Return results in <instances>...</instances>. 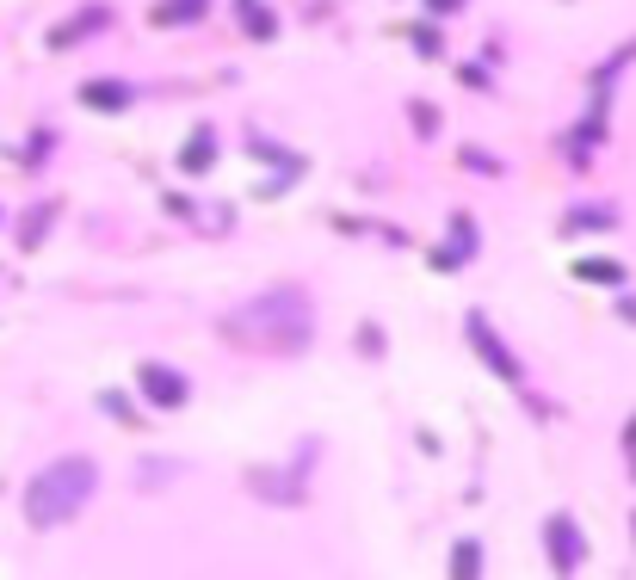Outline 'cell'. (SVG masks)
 I'll list each match as a JSON object with an SVG mask.
<instances>
[{
    "instance_id": "1",
    "label": "cell",
    "mask_w": 636,
    "mask_h": 580,
    "mask_svg": "<svg viewBox=\"0 0 636 580\" xmlns=\"http://www.w3.org/2000/svg\"><path fill=\"white\" fill-rule=\"evenodd\" d=\"M315 328L309 315V297L297 284H278V290H260V297H247L241 309H229L223 334L235 346H254V352H297Z\"/></svg>"
},
{
    "instance_id": "2",
    "label": "cell",
    "mask_w": 636,
    "mask_h": 580,
    "mask_svg": "<svg viewBox=\"0 0 636 580\" xmlns=\"http://www.w3.org/2000/svg\"><path fill=\"white\" fill-rule=\"evenodd\" d=\"M93 488H99L93 457H56V463L38 469L31 488H25V519L50 531V525H62V519H75L81 506L93 500Z\"/></svg>"
},
{
    "instance_id": "3",
    "label": "cell",
    "mask_w": 636,
    "mask_h": 580,
    "mask_svg": "<svg viewBox=\"0 0 636 580\" xmlns=\"http://www.w3.org/2000/svg\"><path fill=\"white\" fill-rule=\"evenodd\" d=\"M136 383H143V395H149L155 408H180L186 402V377L167 371V365H143V371H136Z\"/></svg>"
},
{
    "instance_id": "4",
    "label": "cell",
    "mask_w": 636,
    "mask_h": 580,
    "mask_svg": "<svg viewBox=\"0 0 636 580\" xmlns=\"http://www.w3.org/2000/svg\"><path fill=\"white\" fill-rule=\"evenodd\" d=\"M470 340H476V352H488V365H494V377H519V365H513V352L501 346V340H494V328H488V321L482 315H470Z\"/></svg>"
},
{
    "instance_id": "5",
    "label": "cell",
    "mask_w": 636,
    "mask_h": 580,
    "mask_svg": "<svg viewBox=\"0 0 636 580\" xmlns=\"http://www.w3.org/2000/svg\"><path fill=\"white\" fill-rule=\"evenodd\" d=\"M550 550H556V568L569 574L575 562H581V550H575V531H569V519H550Z\"/></svg>"
},
{
    "instance_id": "6",
    "label": "cell",
    "mask_w": 636,
    "mask_h": 580,
    "mask_svg": "<svg viewBox=\"0 0 636 580\" xmlns=\"http://www.w3.org/2000/svg\"><path fill=\"white\" fill-rule=\"evenodd\" d=\"M81 99H87V105H105V112H118V105H130V87H124V81H93V87H81Z\"/></svg>"
},
{
    "instance_id": "7",
    "label": "cell",
    "mask_w": 636,
    "mask_h": 580,
    "mask_svg": "<svg viewBox=\"0 0 636 580\" xmlns=\"http://www.w3.org/2000/svg\"><path fill=\"white\" fill-rule=\"evenodd\" d=\"M204 13V0H161L155 7V25H173V19H198Z\"/></svg>"
},
{
    "instance_id": "8",
    "label": "cell",
    "mask_w": 636,
    "mask_h": 580,
    "mask_svg": "<svg viewBox=\"0 0 636 580\" xmlns=\"http://www.w3.org/2000/svg\"><path fill=\"white\" fill-rule=\"evenodd\" d=\"M476 562H482V550L464 537V543H457V556H451V580H476Z\"/></svg>"
},
{
    "instance_id": "9",
    "label": "cell",
    "mask_w": 636,
    "mask_h": 580,
    "mask_svg": "<svg viewBox=\"0 0 636 580\" xmlns=\"http://www.w3.org/2000/svg\"><path fill=\"white\" fill-rule=\"evenodd\" d=\"M575 272H581V278H593V284H618V278H624V272H618L612 260H581Z\"/></svg>"
},
{
    "instance_id": "10",
    "label": "cell",
    "mask_w": 636,
    "mask_h": 580,
    "mask_svg": "<svg viewBox=\"0 0 636 580\" xmlns=\"http://www.w3.org/2000/svg\"><path fill=\"white\" fill-rule=\"evenodd\" d=\"M210 161V130H198V142H192V167H204Z\"/></svg>"
},
{
    "instance_id": "11",
    "label": "cell",
    "mask_w": 636,
    "mask_h": 580,
    "mask_svg": "<svg viewBox=\"0 0 636 580\" xmlns=\"http://www.w3.org/2000/svg\"><path fill=\"white\" fill-rule=\"evenodd\" d=\"M433 7H457V0H433Z\"/></svg>"
}]
</instances>
